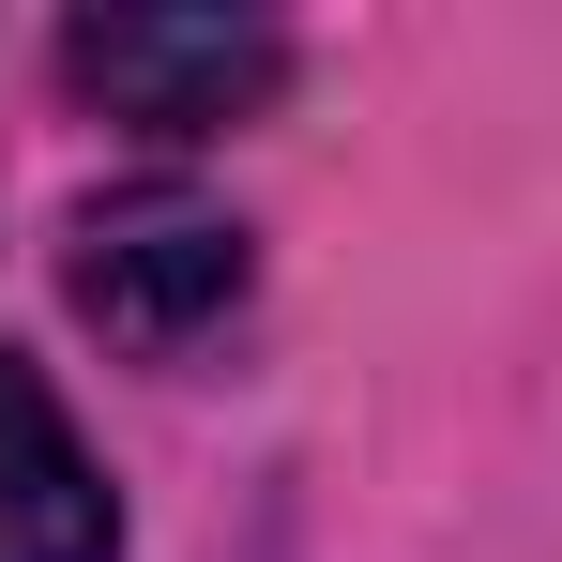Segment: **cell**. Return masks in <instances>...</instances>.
Instances as JSON below:
<instances>
[{
    "label": "cell",
    "mask_w": 562,
    "mask_h": 562,
    "mask_svg": "<svg viewBox=\"0 0 562 562\" xmlns=\"http://www.w3.org/2000/svg\"><path fill=\"white\" fill-rule=\"evenodd\" d=\"M122 502H106L92 441L61 426V395L31 366H0V562H106Z\"/></svg>",
    "instance_id": "obj_3"
},
{
    "label": "cell",
    "mask_w": 562,
    "mask_h": 562,
    "mask_svg": "<svg viewBox=\"0 0 562 562\" xmlns=\"http://www.w3.org/2000/svg\"><path fill=\"white\" fill-rule=\"evenodd\" d=\"M61 77L137 137H228L289 92V31L274 15H77Z\"/></svg>",
    "instance_id": "obj_2"
},
{
    "label": "cell",
    "mask_w": 562,
    "mask_h": 562,
    "mask_svg": "<svg viewBox=\"0 0 562 562\" xmlns=\"http://www.w3.org/2000/svg\"><path fill=\"white\" fill-rule=\"evenodd\" d=\"M77 319H92L106 350H137V366H198L228 319H244V289H259V244L183 183H137V198H92L77 213Z\"/></svg>",
    "instance_id": "obj_1"
}]
</instances>
